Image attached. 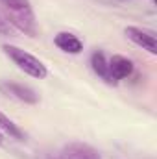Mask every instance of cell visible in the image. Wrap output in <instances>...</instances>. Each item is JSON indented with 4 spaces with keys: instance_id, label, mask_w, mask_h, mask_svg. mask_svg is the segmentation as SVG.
Wrapping results in <instances>:
<instances>
[{
    "instance_id": "30bf717a",
    "label": "cell",
    "mask_w": 157,
    "mask_h": 159,
    "mask_svg": "<svg viewBox=\"0 0 157 159\" xmlns=\"http://www.w3.org/2000/svg\"><path fill=\"white\" fill-rule=\"evenodd\" d=\"M0 35H11V26L2 15H0Z\"/></svg>"
},
{
    "instance_id": "8fae6325",
    "label": "cell",
    "mask_w": 157,
    "mask_h": 159,
    "mask_svg": "<svg viewBox=\"0 0 157 159\" xmlns=\"http://www.w3.org/2000/svg\"><path fill=\"white\" fill-rule=\"evenodd\" d=\"M4 143V135H2V131H0V144Z\"/></svg>"
},
{
    "instance_id": "8992f818",
    "label": "cell",
    "mask_w": 157,
    "mask_h": 159,
    "mask_svg": "<svg viewBox=\"0 0 157 159\" xmlns=\"http://www.w3.org/2000/svg\"><path fill=\"white\" fill-rule=\"evenodd\" d=\"M91 67L94 70V74L100 80H104L105 83H117L113 76H111V70H109V59L105 57V54L102 50H96L92 56H91Z\"/></svg>"
},
{
    "instance_id": "3957f363",
    "label": "cell",
    "mask_w": 157,
    "mask_h": 159,
    "mask_svg": "<svg viewBox=\"0 0 157 159\" xmlns=\"http://www.w3.org/2000/svg\"><path fill=\"white\" fill-rule=\"evenodd\" d=\"M126 37L135 43L137 46H141L142 50L150 52V54H157V39H155V34L152 30H146V28H139V26H128L124 30Z\"/></svg>"
},
{
    "instance_id": "7a4b0ae2",
    "label": "cell",
    "mask_w": 157,
    "mask_h": 159,
    "mask_svg": "<svg viewBox=\"0 0 157 159\" xmlns=\"http://www.w3.org/2000/svg\"><path fill=\"white\" fill-rule=\"evenodd\" d=\"M4 54H6L20 70H24L28 76L37 78V80H43V78L48 76L46 65L41 61L39 57H35L34 54H30V52H26V50H22V48H19V46H15V44H4Z\"/></svg>"
},
{
    "instance_id": "52a82bcc",
    "label": "cell",
    "mask_w": 157,
    "mask_h": 159,
    "mask_svg": "<svg viewBox=\"0 0 157 159\" xmlns=\"http://www.w3.org/2000/svg\"><path fill=\"white\" fill-rule=\"evenodd\" d=\"M109 70H111V76L115 81L120 80H126L128 76H131L133 72V61L128 59L126 56H113L109 59Z\"/></svg>"
},
{
    "instance_id": "5b68a950",
    "label": "cell",
    "mask_w": 157,
    "mask_h": 159,
    "mask_svg": "<svg viewBox=\"0 0 157 159\" xmlns=\"http://www.w3.org/2000/svg\"><path fill=\"white\" fill-rule=\"evenodd\" d=\"M54 43L65 54H74L76 56V54H81L83 52V43H81V39H79L78 35L70 34V32H59L54 37Z\"/></svg>"
},
{
    "instance_id": "ba28073f",
    "label": "cell",
    "mask_w": 157,
    "mask_h": 159,
    "mask_svg": "<svg viewBox=\"0 0 157 159\" xmlns=\"http://www.w3.org/2000/svg\"><path fill=\"white\" fill-rule=\"evenodd\" d=\"M59 159H100L98 157V152L87 144H81V143H76V144H70L67 146Z\"/></svg>"
},
{
    "instance_id": "277c9868",
    "label": "cell",
    "mask_w": 157,
    "mask_h": 159,
    "mask_svg": "<svg viewBox=\"0 0 157 159\" xmlns=\"http://www.w3.org/2000/svg\"><path fill=\"white\" fill-rule=\"evenodd\" d=\"M0 89L6 94H11V96H15L17 100L24 102V104H37L39 102V94L32 87L20 85V83H13V81H4V83H0Z\"/></svg>"
},
{
    "instance_id": "9c48e42d",
    "label": "cell",
    "mask_w": 157,
    "mask_h": 159,
    "mask_svg": "<svg viewBox=\"0 0 157 159\" xmlns=\"http://www.w3.org/2000/svg\"><path fill=\"white\" fill-rule=\"evenodd\" d=\"M0 131H4L6 135L13 137V139H17V141H22V139H24L22 129H20L13 120L9 119V117H6L2 111H0Z\"/></svg>"
},
{
    "instance_id": "6da1fadb",
    "label": "cell",
    "mask_w": 157,
    "mask_h": 159,
    "mask_svg": "<svg viewBox=\"0 0 157 159\" xmlns=\"http://www.w3.org/2000/svg\"><path fill=\"white\" fill-rule=\"evenodd\" d=\"M4 9V19L9 22L11 28L22 32L28 37L37 35V20L30 0H0Z\"/></svg>"
}]
</instances>
